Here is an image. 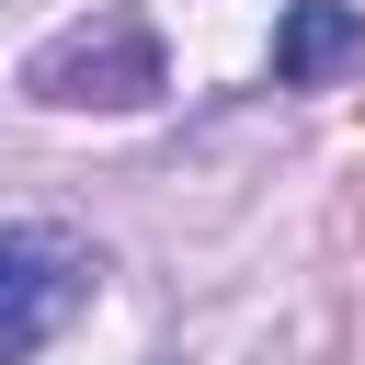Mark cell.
<instances>
[{
  "label": "cell",
  "mask_w": 365,
  "mask_h": 365,
  "mask_svg": "<svg viewBox=\"0 0 365 365\" xmlns=\"http://www.w3.org/2000/svg\"><path fill=\"white\" fill-rule=\"evenodd\" d=\"M23 91L57 103V114H137V103L171 91L160 23H148V11H80V23H57V34L23 57Z\"/></svg>",
  "instance_id": "cell-1"
},
{
  "label": "cell",
  "mask_w": 365,
  "mask_h": 365,
  "mask_svg": "<svg viewBox=\"0 0 365 365\" xmlns=\"http://www.w3.org/2000/svg\"><path fill=\"white\" fill-rule=\"evenodd\" d=\"M91 285H103V262L80 228H0V365L46 354Z\"/></svg>",
  "instance_id": "cell-2"
},
{
  "label": "cell",
  "mask_w": 365,
  "mask_h": 365,
  "mask_svg": "<svg viewBox=\"0 0 365 365\" xmlns=\"http://www.w3.org/2000/svg\"><path fill=\"white\" fill-rule=\"evenodd\" d=\"M354 46H365V11H354V0H297V11L274 23V80L308 91V80H331Z\"/></svg>",
  "instance_id": "cell-3"
}]
</instances>
